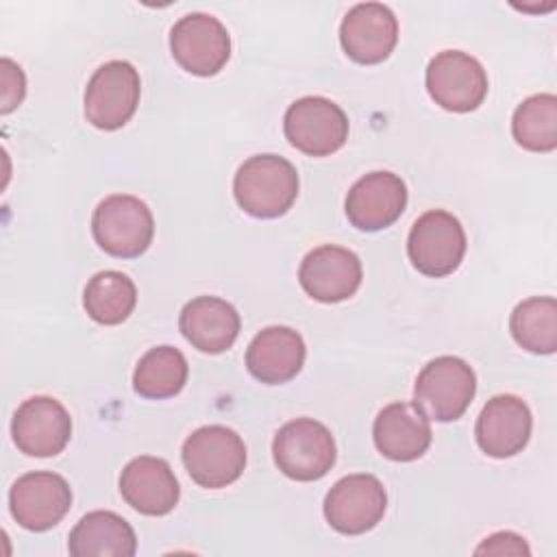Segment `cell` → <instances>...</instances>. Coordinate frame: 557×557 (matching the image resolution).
<instances>
[{
	"mask_svg": "<svg viewBox=\"0 0 557 557\" xmlns=\"http://www.w3.org/2000/svg\"><path fill=\"white\" fill-rule=\"evenodd\" d=\"M476 555H529V546L524 542V537H520L518 533H511V531H500V533H494L490 537H485L476 550Z\"/></svg>",
	"mask_w": 557,
	"mask_h": 557,
	"instance_id": "cell-28",
	"label": "cell"
},
{
	"mask_svg": "<svg viewBox=\"0 0 557 557\" xmlns=\"http://www.w3.org/2000/svg\"><path fill=\"white\" fill-rule=\"evenodd\" d=\"M83 305L94 322L115 326L133 313L137 305V287L124 272L102 270L87 281Z\"/></svg>",
	"mask_w": 557,
	"mask_h": 557,
	"instance_id": "cell-23",
	"label": "cell"
},
{
	"mask_svg": "<svg viewBox=\"0 0 557 557\" xmlns=\"http://www.w3.org/2000/svg\"><path fill=\"white\" fill-rule=\"evenodd\" d=\"M187 359L174 346L150 348L133 372V389L152 400L176 396L187 383Z\"/></svg>",
	"mask_w": 557,
	"mask_h": 557,
	"instance_id": "cell-24",
	"label": "cell"
},
{
	"mask_svg": "<svg viewBox=\"0 0 557 557\" xmlns=\"http://www.w3.org/2000/svg\"><path fill=\"white\" fill-rule=\"evenodd\" d=\"M407 207V185L394 172H370L361 176L346 196L348 222L359 231L392 226Z\"/></svg>",
	"mask_w": 557,
	"mask_h": 557,
	"instance_id": "cell-16",
	"label": "cell"
},
{
	"mask_svg": "<svg viewBox=\"0 0 557 557\" xmlns=\"http://www.w3.org/2000/svg\"><path fill=\"white\" fill-rule=\"evenodd\" d=\"M237 309L218 296H198L189 300L178 318L183 337L200 352L218 355L228 350L239 335Z\"/></svg>",
	"mask_w": 557,
	"mask_h": 557,
	"instance_id": "cell-21",
	"label": "cell"
},
{
	"mask_svg": "<svg viewBox=\"0 0 557 557\" xmlns=\"http://www.w3.org/2000/svg\"><path fill=\"white\" fill-rule=\"evenodd\" d=\"M278 470L294 481H318L335 463L337 450L331 431L313 418H296L283 424L272 442Z\"/></svg>",
	"mask_w": 557,
	"mask_h": 557,
	"instance_id": "cell-5",
	"label": "cell"
},
{
	"mask_svg": "<svg viewBox=\"0 0 557 557\" xmlns=\"http://www.w3.org/2000/svg\"><path fill=\"white\" fill-rule=\"evenodd\" d=\"M533 418L527 403L513 394H498L481 409L474 426L479 448L494 457L507 459L529 444Z\"/></svg>",
	"mask_w": 557,
	"mask_h": 557,
	"instance_id": "cell-17",
	"label": "cell"
},
{
	"mask_svg": "<svg viewBox=\"0 0 557 557\" xmlns=\"http://www.w3.org/2000/svg\"><path fill=\"white\" fill-rule=\"evenodd\" d=\"M426 91L442 109L468 113L483 104L487 96V74L468 52L442 50L429 61Z\"/></svg>",
	"mask_w": 557,
	"mask_h": 557,
	"instance_id": "cell-9",
	"label": "cell"
},
{
	"mask_svg": "<svg viewBox=\"0 0 557 557\" xmlns=\"http://www.w3.org/2000/svg\"><path fill=\"white\" fill-rule=\"evenodd\" d=\"M509 331L518 346L535 355H553L557 348V300L533 296L516 305Z\"/></svg>",
	"mask_w": 557,
	"mask_h": 557,
	"instance_id": "cell-25",
	"label": "cell"
},
{
	"mask_svg": "<svg viewBox=\"0 0 557 557\" xmlns=\"http://www.w3.org/2000/svg\"><path fill=\"white\" fill-rule=\"evenodd\" d=\"M72 557H133L137 537L133 527L113 511H89L70 533Z\"/></svg>",
	"mask_w": 557,
	"mask_h": 557,
	"instance_id": "cell-22",
	"label": "cell"
},
{
	"mask_svg": "<svg viewBox=\"0 0 557 557\" xmlns=\"http://www.w3.org/2000/svg\"><path fill=\"white\" fill-rule=\"evenodd\" d=\"M398 41V20L381 2L355 4L342 20L339 44L344 52L361 63L374 65L385 61Z\"/></svg>",
	"mask_w": 557,
	"mask_h": 557,
	"instance_id": "cell-14",
	"label": "cell"
},
{
	"mask_svg": "<svg viewBox=\"0 0 557 557\" xmlns=\"http://www.w3.org/2000/svg\"><path fill=\"white\" fill-rule=\"evenodd\" d=\"M187 474L207 490H220L237 481L246 468L242 437L222 424L196 429L181 450Z\"/></svg>",
	"mask_w": 557,
	"mask_h": 557,
	"instance_id": "cell-2",
	"label": "cell"
},
{
	"mask_svg": "<svg viewBox=\"0 0 557 557\" xmlns=\"http://www.w3.org/2000/svg\"><path fill=\"white\" fill-rule=\"evenodd\" d=\"M387 509V494L374 474H348L324 498L326 522L344 535H361L374 529Z\"/></svg>",
	"mask_w": 557,
	"mask_h": 557,
	"instance_id": "cell-11",
	"label": "cell"
},
{
	"mask_svg": "<svg viewBox=\"0 0 557 557\" xmlns=\"http://www.w3.org/2000/svg\"><path fill=\"white\" fill-rule=\"evenodd\" d=\"M407 255L413 268L426 276L453 274L466 255V231L453 213L431 209L413 222Z\"/></svg>",
	"mask_w": 557,
	"mask_h": 557,
	"instance_id": "cell-6",
	"label": "cell"
},
{
	"mask_svg": "<svg viewBox=\"0 0 557 557\" xmlns=\"http://www.w3.org/2000/svg\"><path fill=\"white\" fill-rule=\"evenodd\" d=\"M11 435L20 453L28 457H54L72 437V418L57 398L33 396L17 407Z\"/></svg>",
	"mask_w": 557,
	"mask_h": 557,
	"instance_id": "cell-13",
	"label": "cell"
},
{
	"mask_svg": "<svg viewBox=\"0 0 557 557\" xmlns=\"http://www.w3.org/2000/svg\"><path fill=\"white\" fill-rule=\"evenodd\" d=\"M11 516L26 531H48L57 527L72 507V490L57 472H28L9 492Z\"/></svg>",
	"mask_w": 557,
	"mask_h": 557,
	"instance_id": "cell-12",
	"label": "cell"
},
{
	"mask_svg": "<svg viewBox=\"0 0 557 557\" xmlns=\"http://www.w3.org/2000/svg\"><path fill=\"white\" fill-rule=\"evenodd\" d=\"M120 494L144 516H165L176 507L181 487L165 459L141 455L124 466Z\"/></svg>",
	"mask_w": 557,
	"mask_h": 557,
	"instance_id": "cell-18",
	"label": "cell"
},
{
	"mask_svg": "<svg viewBox=\"0 0 557 557\" xmlns=\"http://www.w3.org/2000/svg\"><path fill=\"white\" fill-rule=\"evenodd\" d=\"M287 141L309 157L337 152L348 139V117L324 96H305L289 104L283 117Z\"/></svg>",
	"mask_w": 557,
	"mask_h": 557,
	"instance_id": "cell-7",
	"label": "cell"
},
{
	"mask_svg": "<svg viewBox=\"0 0 557 557\" xmlns=\"http://www.w3.org/2000/svg\"><path fill=\"white\" fill-rule=\"evenodd\" d=\"M476 392L474 370L459 357L442 355L431 359L413 385V403L426 418L453 422L466 413Z\"/></svg>",
	"mask_w": 557,
	"mask_h": 557,
	"instance_id": "cell-4",
	"label": "cell"
},
{
	"mask_svg": "<svg viewBox=\"0 0 557 557\" xmlns=\"http://www.w3.org/2000/svg\"><path fill=\"white\" fill-rule=\"evenodd\" d=\"M359 257L342 246L322 244L309 250L300 263L298 281L302 289L320 302H342L361 285Z\"/></svg>",
	"mask_w": 557,
	"mask_h": 557,
	"instance_id": "cell-15",
	"label": "cell"
},
{
	"mask_svg": "<svg viewBox=\"0 0 557 557\" xmlns=\"http://www.w3.org/2000/svg\"><path fill=\"white\" fill-rule=\"evenodd\" d=\"M513 139L531 152H550L557 148V98L535 94L522 100L511 117Z\"/></svg>",
	"mask_w": 557,
	"mask_h": 557,
	"instance_id": "cell-26",
	"label": "cell"
},
{
	"mask_svg": "<svg viewBox=\"0 0 557 557\" xmlns=\"http://www.w3.org/2000/svg\"><path fill=\"white\" fill-rule=\"evenodd\" d=\"M170 50L185 72L213 76L231 57V37L218 17L209 13H187L170 30Z\"/></svg>",
	"mask_w": 557,
	"mask_h": 557,
	"instance_id": "cell-10",
	"label": "cell"
},
{
	"mask_svg": "<svg viewBox=\"0 0 557 557\" xmlns=\"http://www.w3.org/2000/svg\"><path fill=\"white\" fill-rule=\"evenodd\" d=\"M374 446L392 461H413L431 446V424L416 403H389L374 418Z\"/></svg>",
	"mask_w": 557,
	"mask_h": 557,
	"instance_id": "cell-19",
	"label": "cell"
},
{
	"mask_svg": "<svg viewBox=\"0 0 557 557\" xmlns=\"http://www.w3.org/2000/svg\"><path fill=\"white\" fill-rule=\"evenodd\" d=\"M2 67V113H11L24 98L26 94V78L24 72L17 63H13L11 59H2L0 61Z\"/></svg>",
	"mask_w": 557,
	"mask_h": 557,
	"instance_id": "cell-27",
	"label": "cell"
},
{
	"mask_svg": "<svg viewBox=\"0 0 557 557\" xmlns=\"http://www.w3.org/2000/svg\"><path fill=\"white\" fill-rule=\"evenodd\" d=\"M233 194L248 215L278 218L292 209L298 196V172L278 154H255L239 165Z\"/></svg>",
	"mask_w": 557,
	"mask_h": 557,
	"instance_id": "cell-1",
	"label": "cell"
},
{
	"mask_svg": "<svg viewBox=\"0 0 557 557\" xmlns=\"http://www.w3.org/2000/svg\"><path fill=\"white\" fill-rule=\"evenodd\" d=\"M139 74L128 61L100 65L85 89V117L100 131L122 128L139 104Z\"/></svg>",
	"mask_w": 557,
	"mask_h": 557,
	"instance_id": "cell-8",
	"label": "cell"
},
{
	"mask_svg": "<svg viewBox=\"0 0 557 557\" xmlns=\"http://www.w3.org/2000/svg\"><path fill=\"white\" fill-rule=\"evenodd\" d=\"M305 342L289 326H268L259 331L246 350L248 372L268 385L292 381L305 363Z\"/></svg>",
	"mask_w": 557,
	"mask_h": 557,
	"instance_id": "cell-20",
	"label": "cell"
},
{
	"mask_svg": "<svg viewBox=\"0 0 557 557\" xmlns=\"http://www.w3.org/2000/svg\"><path fill=\"white\" fill-rule=\"evenodd\" d=\"M91 233L107 255L135 259L152 244L154 220L148 205L137 196L113 194L96 207Z\"/></svg>",
	"mask_w": 557,
	"mask_h": 557,
	"instance_id": "cell-3",
	"label": "cell"
}]
</instances>
